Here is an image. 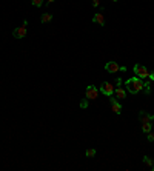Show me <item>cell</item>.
<instances>
[{
    "label": "cell",
    "mask_w": 154,
    "mask_h": 171,
    "mask_svg": "<svg viewBox=\"0 0 154 171\" xmlns=\"http://www.w3.org/2000/svg\"><path fill=\"white\" fill-rule=\"evenodd\" d=\"M139 119H140V122H142V123H145V122H151V120H154V116L148 114L146 111H140Z\"/></svg>",
    "instance_id": "8"
},
{
    "label": "cell",
    "mask_w": 154,
    "mask_h": 171,
    "mask_svg": "<svg viewBox=\"0 0 154 171\" xmlns=\"http://www.w3.org/2000/svg\"><path fill=\"white\" fill-rule=\"evenodd\" d=\"M113 2H119V0H113Z\"/></svg>",
    "instance_id": "22"
},
{
    "label": "cell",
    "mask_w": 154,
    "mask_h": 171,
    "mask_svg": "<svg viewBox=\"0 0 154 171\" xmlns=\"http://www.w3.org/2000/svg\"><path fill=\"white\" fill-rule=\"evenodd\" d=\"M80 106H82V108H86V106H88V99L82 100V102H80Z\"/></svg>",
    "instance_id": "17"
},
{
    "label": "cell",
    "mask_w": 154,
    "mask_h": 171,
    "mask_svg": "<svg viewBox=\"0 0 154 171\" xmlns=\"http://www.w3.org/2000/svg\"><path fill=\"white\" fill-rule=\"evenodd\" d=\"M31 2H33L34 6H42L43 5V0H31Z\"/></svg>",
    "instance_id": "16"
},
{
    "label": "cell",
    "mask_w": 154,
    "mask_h": 171,
    "mask_svg": "<svg viewBox=\"0 0 154 171\" xmlns=\"http://www.w3.org/2000/svg\"><path fill=\"white\" fill-rule=\"evenodd\" d=\"M26 33H28V20H23V25L13 31V36L16 39H23L26 36Z\"/></svg>",
    "instance_id": "2"
},
{
    "label": "cell",
    "mask_w": 154,
    "mask_h": 171,
    "mask_svg": "<svg viewBox=\"0 0 154 171\" xmlns=\"http://www.w3.org/2000/svg\"><path fill=\"white\" fill-rule=\"evenodd\" d=\"M110 102H111V108H113V111H114L116 114H120L122 113V105L116 100L114 97L111 96V99H110Z\"/></svg>",
    "instance_id": "7"
},
{
    "label": "cell",
    "mask_w": 154,
    "mask_h": 171,
    "mask_svg": "<svg viewBox=\"0 0 154 171\" xmlns=\"http://www.w3.org/2000/svg\"><path fill=\"white\" fill-rule=\"evenodd\" d=\"M93 6H94V8L100 6V0H93Z\"/></svg>",
    "instance_id": "19"
},
{
    "label": "cell",
    "mask_w": 154,
    "mask_h": 171,
    "mask_svg": "<svg viewBox=\"0 0 154 171\" xmlns=\"http://www.w3.org/2000/svg\"><path fill=\"white\" fill-rule=\"evenodd\" d=\"M148 142H154V133H148Z\"/></svg>",
    "instance_id": "18"
},
{
    "label": "cell",
    "mask_w": 154,
    "mask_h": 171,
    "mask_svg": "<svg viewBox=\"0 0 154 171\" xmlns=\"http://www.w3.org/2000/svg\"><path fill=\"white\" fill-rule=\"evenodd\" d=\"M105 70L108 71V73H117V71H120V65L117 63V62H108L106 65H105Z\"/></svg>",
    "instance_id": "6"
},
{
    "label": "cell",
    "mask_w": 154,
    "mask_h": 171,
    "mask_svg": "<svg viewBox=\"0 0 154 171\" xmlns=\"http://www.w3.org/2000/svg\"><path fill=\"white\" fill-rule=\"evenodd\" d=\"M142 91H145V94H150L151 93V83L148 82V83H143V90Z\"/></svg>",
    "instance_id": "14"
},
{
    "label": "cell",
    "mask_w": 154,
    "mask_h": 171,
    "mask_svg": "<svg viewBox=\"0 0 154 171\" xmlns=\"http://www.w3.org/2000/svg\"><path fill=\"white\" fill-rule=\"evenodd\" d=\"M85 154H86V157H94V156H96V150H94V148H88Z\"/></svg>",
    "instance_id": "15"
},
{
    "label": "cell",
    "mask_w": 154,
    "mask_h": 171,
    "mask_svg": "<svg viewBox=\"0 0 154 171\" xmlns=\"http://www.w3.org/2000/svg\"><path fill=\"white\" fill-rule=\"evenodd\" d=\"M142 131L146 134L150 133V131H151V122H145V123L142 125Z\"/></svg>",
    "instance_id": "13"
},
{
    "label": "cell",
    "mask_w": 154,
    "mask_h": 171,
    "mask_svg": "<svg viewBox=\"0 0 154 171\" xmlns=\"http://www.w3.org/2000/svg\"><path fill=\"white\" fill-rule=\"evenodd\" d=\"M46 2H48V3H53V2H56V0H46Z\"/></svg>",
    "instance_id": "21"
},
{
    "label": "cell",
    "mask_w": 154,
    "mask_h": 171,
    "mask_svg": "<svg viewBox=\"0 0 154 171\" xmlns=\"http://www.w3.org/2000/svg\"><path fill=\"white\" fill-rule=\"evenodd\" d=\"M42 23H48V22H51L53 20V14H49V13H45V14H42Z\"/></svg>",
    "instance_id": "11"
},
{
    "label": "cell",
    "mask_w": 154,
    "mask_h": 171,
    "mask_svg": "<svg viewBox=\"0 0 154 171\" xmlns=\"http://www.w3.org/2000/svg\"><path fill=\"white\" fill-rule=\"evenodd\" d=\"M125 85H126V90H128L131 94H137V93H140V91L143 90V82H142L140 77H137V76L128 79Z\"/></svg>",
    "instance_id": "1"
},
{
    "label": "cell",
    "mask_w": 154,
    "mask_h": 171,
    "mask_svg": "<svg viewBox=\"0 0 154 171\" xmlns=\"http://www.w3.org/2000/svg\"><path fill=\"white\" fill-rule=\"evenodd\" d=\"M153 170H154V167H153Z\"/></svg>",
    "instance_id": "23"
},
{
    "label": "cell",
    "mask_w": 154,
    "mask_h": 171,
    "mask_svg": "<svg viewBox=\"0 0 154 171\" xmlns=\"http://www.w3.org/2000/svg\"><path fill=\"white\" fill-rule=\"evenodd\" d=\"M148 77H150L151 80H154V73H150V74H148Z\"/></svg>",
    "instance_id": "20"
},
{
    "label": "cell",
    "mask_w": 154,
    "mask_h": 171,
    "mask_svg": "<svg viewBox=\"0 0 154 171\" xmlns=\"http://www.w3.org/2000/svg\"><path fill=\"white\" fill-rule=\"evenodd\" d=\"M143 163H145L146 167H151V168L154 167V160L150 157V156H145V157H143Z\"/></svg>",
    "instance_id": "12"
},
{
    "label": "cell",
    "mask_w": 154,
    "mask_h": 171,
    "mask_svg": "<svg viewBox=\"0 0 154 171\" xmlns=\"http://www.w3.org/2000/svg\"><path fill=\"white\" fill-rule=\"evenodd\" d=\"M85 96H86V99H88V100H94V99H97V96H99V90H97L94 85H90V86L86 88Z\"/></svg>",
    "instance_id": "5"
},
{
    "label": "cell",
    "mask_w": 154,
    "mask_h": 171,
    "mask_svg": "<svg viewBox=\"0 0 154 171\" xmlns=\"http://www.w3.org/2000/svg\"><path fill=\"white\" fill-rule=\"evenodd\" d=\"M114 94H116V97H117V99H125V97H126L125 90H123V88H120V86L114 90Z\"/></svg>",
    "instance_id": "10"
},
{
    "label": "cell",
    "mask_w": 154,
    "mask_h": 171,
    "mask_svg": "<svg viewBox=\"0 0 154 171\" xmlns=\"http://www.w3.org/2000/svg\"><path fill=\"white\" fill-rule=\"evenodd\" d=\"M102 94L108 96V97H111V96L114 94V86L110 83V82H102V85H100V90H99Z\"/></svg>",
    "instance_id": "3"
},
{
    "label": "cell",
    "mask_w": 154,
    "mask_h": 171,
    "mask_svg": "<svg viewBox=\"0 0 154 171\" xmlns=\"http://www.w3.org/2000/svg\"><path fill=\"white\" fill-rule=\"evenodd\" d=\"M133 70H134V74H136V76L140 77V79H146V77H148V74H150V71H148V70H146L143 65H139V63H137V65H134V68H133Z\"/></svg>",
    "instance_id": "4"
},
{
    "label": "cell",
    "mask_w": 154,
    "mask_h": 171,
    "mask_svg": "<svg viewBox=\"0 0 154 171\" xmlns=\"http://www.w3.org/2000/svg\"><path fill=\"white\" fill-rule=\"evenodd\" d=\"M93 22H96V23H99V25H105V17L100 14V13H96L94 16H93Z\"/></svg>",
    "instance_id": "9"
}]
</instances>
